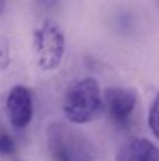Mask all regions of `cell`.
I'll return each mask as SVG.
<instances>
[{
	"label": "cell",
	"instance_id": "cell-1",
	"mask_svg": "<svg viewBox=\"0 0 159 161\" xmlns=\"http://www.w3.org/2000/svg\"><path fill=\"white\" fill-rule=\"evenodd\" d=\"M103 108L99 82L92 76L76 79L68 86L64 97V113L70 123L92 122Z\"/></svg>",
	"mask_w": 159,
	"mask_h": 161
},
{
	"label": "cell",
	"instance_id": "cell-2",
	"mask_svg": "<svg viewBox=\"0 0 159 161\" xmlns=\"http://www.w3.org/2000/svg\"><path fill=\"white\" fill-rule=\"evenodd\" d=\"M47 143L54 161H97L92 143L69 125L51 123L47 131Z\"/></svg>",
	"mask_w": 159,
	"mask_h": 161
},
{
	"label": "cell",
	"instance_id": "cell-3",
	"mask_svg": "<svg viewBox=\"0 0 159 161\" xmlns=\"http://www.w3.org/2000/svg\"><path fill=\"white\" fill-rule=\"evenodd\" d=\"M33 44L41 69H58L65 55V34L61 25L54 20H44L34 30Z\"/></svg>",
	"mask_w": 159,
	"mask_h": 161
},
{
	"label": "cell",
	"instance_id": "cell-4",
	"mask_svg": "<svg viewBox=\"0 0 159 161\" xmlns=\"http://www.w3.org/2000/svg\"><path fill=\"white\" fill-rule=\"evenodd\" d=\"M103 97L109 116L120 125H126L128 122L138 102L137 92L126 86H110L104 91Z\"/></svg>",
	"mask_w": 159,
	"mask_h": 161
},
{
	"label": "cell",
	"instance_id": "cell-5",
	"mask_svg": "<svg viewBox=\"0 0 159 161\" xmlns=\"http://www.w3.org/2000/svg\"><path fill=\"white\" fill-rule=\"evenodd\" d=\"M6 110L13 127H27L34 114L33 95L30 89L23 85L13 86L6 99Z\"/></svg>",
	"mask_w": 159,
	"mask_h": 161
},
{
	"label": "cell",
	"instance_id": "cell-6",
	"mask_svg": "<svg viewBox=\"0 0 159 161\" xmlns=\"http://www.w3.org/2000/svg\"><path fill=\"white\" fill-rule=\"evenodd\" d=\"M115 161H159V150L148 139L135 137L118 148Z\"/></svg>",
	"mask_w": 159,
	"mask_h": 161
},
{
	"label": "cell",
	"instance_id": "cell-7",
	"mask_svg": "<svg viewBox=\"0 0 159 161\" xmlns=\"http://www.w3.org/2000/svg\"><path fill=\"white\" fill-rule=\"evenodd\" d=\"M148 125L154 136L159 140V92L155 95L152 105L149 108V114H148Z\"/></svg>",
	"mask_w": 159,
	"mask_h": 161
},
{
	"label": "cell",
	"instance_id": "cell-8",
	"mask_svg": "<svg viewBox=\"0 0 159 161\" xmlns=\"http://www.w3.org/2000/svg\"><path fill=\"white\" fill-rule=\"evenodd\" d=\"M16 146H14V140L6 130H0V154L3 156H10L14 153Z\"/></svg>",
	"mask_w": 159,
	"mask_h": 161
},
{
	"label": "cell",
	"instance_id": "cell-9",
	"mask_svg": "<svg viewBox=\"0 0 159 161\" xmlns=\"http://www.w3.org/2000/svg\"><path fill=\"white\" fill-rule=\"evenodd\" d=\"M10 47L6 38H0V69H6L10 65Z\"/></svg>",
	"mask_w": 159,
	"mask_h": 161
},
{
	"label": "cell",
	"instance_id": "cell-10",
	"mask_svg": "<svg viewBox=\"0 0 159 161\" xmlns=\"http://www.w3.org/2000/svg\"><path fill=\"white\" fill-rule=\"evenodd\" d=\"M4 7H6V3L3 2V0H0V14L4 11Z\"/></svg>",
	"mask_w": 159,
	"mask_h": 161
}]
</instances>
